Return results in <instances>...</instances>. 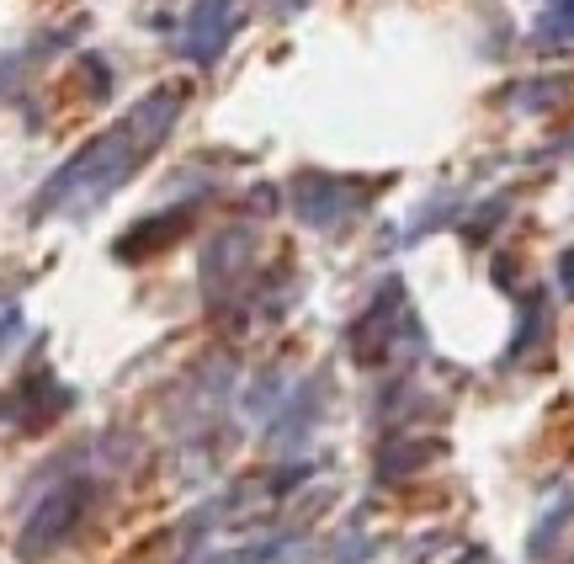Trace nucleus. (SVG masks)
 I'll return each instance as SVG.
<instances>
[{
	"label": "nucleus",
	"instance_id": "nucleus-1",
	"mask_svg": "<svg viewBox=\"0 0 574 564\" xmlns=\"http://www.w3.org/2000/svg\"><path fill=\"white\" fill-rule=\"evenodd\" d=\"M176 118H181V91H170V86L149 91L122 123L96 133L91 145H80L59 171L48 176L38 202H32V219H48L53 208H96V202H107L149 160V149L166 139Z\"/></svg>",
	"mask_w": 574,
	"mask_h": 564
},
{
	"label": "nucleus",
	"instance_id": "nucleus-2",
	"mask_svg": "<svg viewBox=\"0 0 574 564\" xmlns=\"http://www.w3.org/2000/svg\"><path fill=\"white\" fill-rule=\"evenodd\" d=\"M91 506V479H65V485H53V491L38 501V512L27 516L22 527V560H48L59 543L75 533V522L86 516Z\"/></svg>",
	"mask_w": 574,
	"mask_h": 564
},
{
	"label": "nucleus",
	"instance_id": "nucleus-3",
	"mask_svg": "<svg viewBox=\"0 0 574 564\" xmlns=\"http://www.w3.org/2000/svg\"><path fill=\"white\" fill-rule=\"evenodd\" d=\"M239 27V0H197L181 22V59H191L197 70H208L224 59L229 38Z\"/></svg>",
	"mask_w": 574,
	"mask_h": 564
},
{
	"label": "nucleus",
	"instance_id": "nucleus-4",
	"mask_svg": "<svg viewBox=\"0 0 574 564\" xmlns=\"http://www.w3.org/2000/svg\"><path fill=\"white\" fill-rule=\"evenodd\" d=\"M537 43H574V0H553L537 22Z\"/></svg>",
	"mask_w": 574,
	"mask_h": 564
},
{
	"label": "nucleus",
	"instance_id": "nucleus-5",
	"mask_svg": "<svg viewBox=\"0 0 574 564\" xmlns=\"http://www.w3.org/2000/svg\"><path fill=\"white\" fill-rule=\"evenodd\" d=\"M570 495H564V501H558V506H553L548 512V522H543V527H537V533H532V554H543V548H548V538H558V527H564V522H570Z\"/></svg>",
	"mask_w": 574,
	"mask_h": 564
},
{
	"label": "nucleus",
	"instance_id": "nucleus-6",
	"mask_svg": "<svg viewBox=\"0 0 574 564\" xmlns=\"http://www.w3.org/2000/svg\"><path fill=\"white\" fill-rule=\"evenodd\" d=\"M564 294H574V250L564 256Z\"/></svg>",
	"mask_w": 574,
	"mask_h": 564
}]
</instances>
